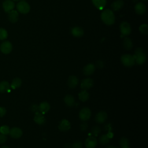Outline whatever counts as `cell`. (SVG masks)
<instances>
[{"instance_id": "17", "label": "cell", "mask_w": 148, "mask_h": 148, "mask_svg": "<svg viewBox=\"0 0 148 148\" xmlns=\"http://www.w3.org/2000/svg\"><path fill=\"white\" fill-rule=\"evenodd\" d=\"M50 109V104L46 101L41 102L39 105V111L43 114L47 113Z\"/></svg>"}, {"instance_id": "6", "label": "cell", "mask_w": 148, "mask_h": 148, "mask_svg": "<svg viewBox=\"0 0 148 148\" xmlns=\"http://www.w3.org/2000/svg\"><path fill=\"white\" fill-rule=\"evenodd\" d=\"M121 36H125L130 35L131 32V28L130 24L127 22H122L120 25Z\"/></svg>"}, {"instance_id": "24", "label": "cell", "mask_w": 148, "mask_h": 148, "mask_svg": "<svg viewBox=\"0 0 148 148\" xmlns=\"http://www.w3.org/2000/svg\"><path fill=\"white\" fill-rule=\"evenodd\" d=\"M10 88V85L6 81H2L0 82V92H5L6 91H9Z\"/></svg>"}, {"instance_id": "15", "label": "cell", "mask_w": 148, "mask_h": 148, "mask_svg": "<svg viewBox=\"0 0 148 148\" xmlns=\"http://www.w3.org/2000/svg\"><path fill=\"white\" fill-rule=\"evenodd\" d=\"M10 136L13 138H19L23 135L22 130L18 127H13L9 131Z\"/></svg>"}, {"instance_id": "18", "label": "cell", "mask_w": 148, "mask_h": 148, "mask_svg": "<svg viewBox=\"0 0 148 148\" xmlns=\"http://www.w3.org/2000/svg\"><path fill=\"white\" fill-rule=\"evenodd\" d=\"M146 10L145 5L142 2H138L135 6V10L138 14L142 15L145 14Z\"/></svg>"}, {"instance_id": "10", "label": "cell", "mask_w": 148, "mask_h": 148, "mask_svg": "<svg viewBox=\"0 0 148 148\" xmlns=\"http://www.w3.org/2000/svg\"><path fill=\"white\" fill-rule=\"evenodd\" d=\"M84 145L86 148H95L97 145V140L96 138L93 136L88 137L85 140Z\"/></svg>"}, {"instance_id": "2", "label": "cell", "mask_w": 148, "mask_h": 148, "mask_svg": "<svg viewBox=\"0 0 148 148\" xmlns=\"http://www.w3.org/2000/svg\"><path fill=\"white\" fill-rule=\"evenodd\" d=\"M133 56L134 57L135 63L138 65L143 64L146 60V55L143 51V50L140 47H138L135 50Z\"/></svg>"}, {"instance_id": "33", "label": "cell", "mask_w": 148, "mask_h": 148, "mask_svg": "<svg viewBox=\"0 0 148 148\" xmlns=\"http://www.w3.org/2000/svg\"><path fill=\"white\" fill-rule=\"evenodd\" d=\"M140 32L145 35L148 34V26L146 24H142L139 27Z\"/></svg>"}, {"instance_id": "43", "label": "cell", "mask_w": 148, "mask_h": 148, "mask_svg": "<svg viewBox=\"0 0 148 148\" xmlns=\"http://www.w3.org/2000/svg\"><path fill=\"white\" fill-rule=\"evenodd\" d=\"M142 1H146L147 0H142Z\"/></svg>"}, {"instance_id": "32", "label": "cell", "mask_w": 148, "mask_h": 148, "mask_svg": "<svg viewBox=\"0 0 148 148\" xmlns=\"http://www.w3.org/2000/svg\"><path fill=\"white\" fill-rule=\"evenodd\" d=\"M9 131H10V128L8 125H2L0 128V132L2 134L7 135L9 134Z\"/></svg>"}, {"instance_id": "16", "label": "cell", "mask_w": 148, "mask_h": 148, "mask_svg": "<svg viewBox=\"0 0 148 148\" xmlns=\"http://www.w3.org/2000/svg\"><path fill=\"white\" fill-rule=\"evenodd\" d=\"M2 7L5 12H9L13 10L14 8V3L12 0H5L2 3Z\"/></svg>"}, {"instance_id": "8", "label": "cell", "mask_w": 148, "mask_h": 148, "mask_svg": "<svg viewBox=\"0 0 148 148\" xmlns=\"http://www.w3.org/2000/svg\"><path fill=\"white\" fill-rule=\"evenodd\" d=\"M58 129L62 132H66L71 128V123L66 119L61 120L58 124Z\"/></svg>"}, {"instance_id": "31", "label": "cell", "mask_w": 148, "mask_h": 148, "mask_svg": "<svg viewBox=\"0 0 148 148\" xmlns=\"http://www.w3.org/2000/svg\"><path fill=\"white\" fill-rule=\"evenodd\" d=\"M8 37V32L6 29L0 28V40H4Z\"/></svg>"}, {"instance_id": "38", "label": "cell", "mask_w": 148, "mask_h": 148, "mask_svg": "<svg viewBox=\"0 0 148 148\" xmlns=\"http://www.w3.org/2000/svg\"><path fill=\"white\" fill-rule=\"evenodd\" d=\"M96 66L98 68H102L104 66V63L102 60H98L96 62Z\"/></svg>"}, {"instance_id": "35", "label": "cell", "mask_w": 148, "mask_h": 148, "mask_svg": "<svg viewBox=\"0 0 148 148\" xmlns=\"http://www.w3.org/2000/svg\"><path fill=\"white\" fill-rule=\"evenodd\" d=\"M30 109L32 112H34L35 113L39 112V105H37L36 103H34L32 104L31 107H30Z\"/></svg>"}, {"instance_id": "26", "label": "cell", "mask_w": 148, "mask_h": 148, "mask_svg": "<svg viewBox=\"0 0 148 148\" xmlns=\"http://www.w3.org/2000/svg\"><path fill=\"white\" fill-rule=\"evenodd\" d=\"M111 138L109 135V134H103L101 136H100L99 138V142L101 145H106L108 143L110 140Z\"/></svg>"}, {"instance_id": "1", "label": "cell", "mask_w": 148, "mask_h": 148, "mask_svg": "<svg viewBox=\"0 0 148 148\" xmlns=\"http://www.w3.org/2000/svg\"><path fill=\"white\" fill-rule=\"evenodd\" d=\"M101 18L102 21L108 25H111L114 23L115 16L113 11L110 9H107L104 10L101 14Z\"/></svg>"}, {"instance_id": "28", "label": "cell", "mask_w": 148, "mask_h": 148, "mask_svg": "<svg viewBox=\"0 0 148 148\" xmlns=\"http://www.w3.org/2000/svg\"><path fill=\"white\" fill-rule=\"evenodd\" d=\"M21 83L22 82L21 79H20L19 77H16L13 80L10 87L13 89H16L20 87V86L21 85Z\"/></svg>"}, {"instance_id": "41", "label": "cell", "mask_w": 148, "mask_h": 148, "mask_svg": "<svg viewBox=\"0 0 148 148\" xmlns=\"http://www.w3.org/2000/svg\"><path fill=\"white\" fill-rule=\"evenodd\" d=\"M1 148H10V147H8V146H2Z\"/></svg>"}, {"instance_id": "29", "label": "cell", "mask_w": 148, "mask_h": 148, "mask_svg": "<svg viewBox=\"0 0 148 148\" xmlns=\"http://www.w3.org/2000/svg\"><path fill=\"white\" fill-rule=\"evenodd\" d=\"M129 140L125 137H122L120 140V145L121 148H130Z\"/></svg>"}, {"instance_id": "23", "label": "cell", "mask_w": 148, "mask_h": 148, "mask_svg": "<svg viewBox=\"0 0 148 148\" xmlns=\"http://www.w3.org/2000/svg\"><path fill=\"white\" fill-rule=\"evenodd\" d=\"M79 99L82 102H86L89 99V94L87 90H82L78 94Z\"/></svg>"}, {"instance_id": "3", "label": "cell", "mask_w": 148, "mask_h": 148, "mask_svg": "<svg viewBox=\"0 0 148 148\" xmlns=\"http://www.w3.org/2000/svg\"><path fill=\"white\" fill-rule=\"evenodd\" d=\"M120 60L123 65L127 67H132L135 64L134 57L131 54H123L121 56Z\"/></svg>"}, {"instance_id": "22", "label": "cell", "mask_w": 148, "mask_h": 148, "mask_svg": "<svg viewBox=\"0 0 148 148\" xmlns=\"http://www.w3.org/2000/svg\"><path fill=\"white\" fill-rule=\"evenodd\" d=\"M124 5L123 0H116L111 5V8L113 10L117 11L120 10Z\"/></svg>"}, {"instance_id": "25", "label": "cell", "mask_w": 148, "mask_h": 148, "mask_svg": "<svg viewBox=\"0 0 148 148\" xmlns=\"http://www.w3.org/2000/svg\"><path fill=\"white\" fill-rule=\"evenodd\" d=\"M94 5L99 9H102L106 3V0H92Z\"/></svg>"}, {"instance_id": "14", "label": "cell", "mask_w": 148, "mask_h": 148, "mask_svg": "<svg viewBox=\"0 0 148 148\" xmlns=\"http://www.w3.org/2000/svg\"><path fill=\"white\" fill-rule=\"evenodd\" d=\"M34 120L39 125H43L46 123V119L44 115L39 112L35 113Z\"/></svg>"}, {"instance_id": "7", "label": "cell", "mask_w": 148, "mask_h": 148, "mask_svg": "<svg viewBox=\"0 0 148 148\" xmlns=\"http://www.w3.org/2000/svg\"><path fill=\"white\" fill-rule=\"evenodd\" d=\"M94 86V81L91 78L87 77L83 79L80 83V87L82 90H87L92 88Z\"/></svg>"}, {"instance_id": "9", "label": "cell", "mask_w": 148, "mask_h": 148, "mask_svg": "<svg viewBox=\"0 0 148 148\" xmlns=\"http://www.w3.org/2000/svg\"><path fill=\"white\" fill-rule=\"evenodd\" d=\"M0 50L3 54H9L12 50V45L9 41H5L1 43Z\"/></svg>"}, {"instance_id": "39", "label": "cell", "mask_w": 148, "mask_h": 148, "mask_svg": "<svg viewBox=\"0 0 148 148\" xmlns=\"http://www.w3.org/2000/svg\"><path fill=\"white\" fill-rule=\"evenodd\" d=\"M6 113V110L4 107H0V117H3Z\"/></svg>"}, {"instance_id": "19", "label": "cell", "mask_w": 148, "mask_h": 148, "mask_svg": "<svg viewBox=\"0 0 148 148\" xmlns=\"http://www.w3.org/2000/svg\"><path fill=\"white\" fill-rule=\"evenodd\" d=\"M8 19L12 23H15L17 21L18 19V13L17 11L15 10H12L8 12Z\"/></svg>"}, {"instance_id": "42", "label": "cell", "mask_w": 148, "mask_h": 148, "mask_svg": "<svg viewBox=\"0 0 148 148\" xmlns=\"http://www.w3.org/2000/svg\"><path fill=\"white\" fill-rule=\"evenodd\" d=\"M14 1H24V0H13Z\"/></svg>"}, {"instance_id": "21", "label": "cell", "mask_w": 148, "mask_h": 148, "mask_svg": "<svg viewBox=\"0 0 148 148\" xmlns=\"http://www.w3.org/2000/svg\"><path fill=\"white\" fill-rule=\"evenodd\" d=\"M71 33L75 37L79 38L83 35L84 31L82 28L79 27H74L71 29Z\"/></svg>"}, {"instance_id": "11", "label": "cell", "mask_w": 148, "mask_h": 148, "mask_svg": "<svg viewBox=\"0 0 148 148\" xmlns=\"http://www.w3.org/2000/svg\"><path fill=\"white\" fill-rule=\"evenodd\" d=\"M108 118V114L105 111H100L95 116V121L98 124L105 123Z\"/></svg>"}, {"instance_id": "12", "label": "cell", "mask_w": 148, "mask_h": 148, "mask_svg": "<svg viewBox=\"0 0 148 148\" xmlns=\"http://www.w3.org/2000/svg\"><path fill=\"white\" fill-rule=\"evenodd\" d=\"M95 70V66L93 64H88L84 66L83 69V73L86 76H90L94 73Z\"/></svg>"}, {"instance_id": "40", "label": "cell", "mask_w": 148, "mask_h": 148, "mask_svg": "<svg viewBox=\"0 0 148 148\" xmlns=\"http://www.w3.org/2000/svg\"><path fill=\"white\" fill-rule=\"evenodd\" d=\"M106 148H117V147H116L115 146H114L113 145H109Z\"/></svg>"}, {"instance_id": "4", "label": "cell", "mask_w": 148, "mask_h": 148, "mask_svg": "<svg viewBox=\"0 0 148 148\" xmlns=\"http://www.w3.org/2000/svg\"><path fill=\"white\" fill-rule=\"evenodd\" d=\"M91 116V111L90 108L85 107L80 109L79 113V117L83 121L88 120Z\"/></svg>"}, {"instance_id": "27", "label": "cell", "mask_w": 148, "mask_h": 148, "mask_svg": "<svg viewBox=\"0 0 148 148\" xmlns=\"http://www.w3.org/2000/svg\"><path fill=\"white\" fill-rule=\"evenodd\" d=\"M123 46L126 50H130L133 46L132 40L127 37H125L123 40Z\"/></svg>"}, {"instance_id": "5", "label": "cell", "mask_w": 148, "mask_h": 148, "mask_svg": "<svg viewBox=\"0 0 148 148\" xmlns=\"http://www.w3.org/2000/svg\"><path fill=\"white\" fill-rule=\"evenodd\" d=\"M16 8L17 10L22 14H27L30 10L29 5L25 1H21L17 4Z\"/></svg>"}, {"instance_id": "30", "label": "cell", "mask_w": 148, "mask_h": 148, "mask_svg": "<svg viewBox=\"0 0 148 148\" xmlns=\"http://www.w3.org/2000/svg\"><path fill=\"white\" fill-rule=\"evenodd\" d=\"M101 132V129L99 126H94L91 129V133L92 134V136L96 137L99 135Z\"/></svg>"}, {"instance_id": "34", "label": "cell", "mask_w": 148, "mask_h": 148, "mask_svg": "<svg viewBox=\"0 0 148 148\" xmlns=\"http://www.w3.org/2000/svg\"><path fill=\"white\" fill-rule=\"evenodd\" d=\"M83 143L80 140H76L72 145V148H82Z\"/></svg>"}, {"instance_id": "20", "label": "cell", "mask_w": 148, "mask_h": 148, "mask_svg": "<svg viewBox=\"0 0 148 148\" xmlns=\"http://www.w3.org/2000/svg\"><path fill=\"white\" fill-rule=\"evenodd\" d=\"M64 101L66 105H67L68 107H73L75 104L74 97L70 94H68L64 97Z\"/></svg>"}, {"instance_id": "37", "label": "cell", "mask_w": 148, "mask_h": 148, "mask_svg": "<svg viewBox=\"0 0 148 148\" xmlns=\"http://www.w3.org/2000/svg\"><path fill=\"white\" fill-rule=\"evenodd\" d=\"M7 140V136H6V135L2 134H0V144H2L3 143H5Z\"/></svg>"}, {"instance_id": "36", "label": "cell", "mask_w": 148, "mask_h": 148, "mask_svg": "<svg viewBox=\"0 0 148 148\" xmlns=\"http://www.w3.org/2000/svg\"><path fill=\"white\" fill-rule=\"evenodd\" d=\"M87 127H88V124H87L86 121H83V122L81 123L80 125V130H81L82 131H86V130H87Z\"/></svg>"}, {"instance_id": "13", "label": "cell", "mask_w": 148, "mask_h": 148, "mask_svg": "<svg viewBox=\"0 0 148 148\" xmlns=\"http://www.w3.org/2000/svg\"><path fill=\"white\" fill-rule=\"evenodd\" d=\"M79 83V79L75 75L70 76L67 80L68 86L70 88H75Z\"/></svg>"}]
</instances>
